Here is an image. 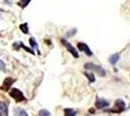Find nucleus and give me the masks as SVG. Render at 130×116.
Masks as SVG:
<instances>
[{"label": "nucleus", "instance_id": "obj_9", "mask_svg": "<svg viewBox=\"0 0 130 116\" xmlns=\"http://www.w3.org/2000/svg\"><path fill=\"white\" fill-rule=\"evenodd\" d=\"M119 58H120V54L119 53H114V54H112L109 57V62L112 65H116L119 62Z\"/></svg>", "mask_w": 130, "mask_h": 116}, {"label": "nucleus", "instance_id": "obj_4", "mask_svg": "<svg viewBox=\"0 0 130 116\" xmlns=\"http://www.w3.org/2000/svg\"><path fill=\"white\" fill-rule=\"evenodd\" d=\"M61 43H62V44L66 48V50H68V51H69V52H70L71 54L74 56L75 58H79L78 50H76V49H75V48H74V47H73V45H72L68 41H66L65 39H61Z\"/></svg>", "mask_w": 130, "mask_h": 116}, {"label": "nucleus", "instance_id": "obj_5", "mask_svg": "<svg viewBox=\"0 0 130 116\" xmlns=\"http://www.w3.org/2000/svg\"><path fill=\"white\" fill-rule=\"evenodd\" d=\"M77 47H78V49H79V50H80V51L85 52L87 56H92V55H93V53H92L90 48H89V47H88L86 43H84V42H79V43L77 44Z\"/></svg>", "mask_w": 130, "mask_h": 116}, {"label": "nucleus", "instance_id": "obj_19", "mask_svg": "<svg viewBox=\"0 0 130 116\" xmlns=\"http://www.w3.org/2000/svg\"><path fill=\"white\" fill-rule=\"evenodd\" d=\"M0 71H2V72L6 71V65L2 60H0Z\"/></svg>", "mask_w": 130, "mask_h": 116}, {"label": "nucleus", "instance_id": "obj_15", "mask_svg": "<svg viewBox=\"0 0 130 116\" xmlns=\"http://www.w3.org/2000/svg\"><path fill=\"white\" fill-rule=\"evenodd\" d=\"M30 1L31 0H20V2H19V5L22 7V8H24V7H26L29 3H30Z\"/></svg>", "mask_w": 130, "mask_h": 116}, {"label": "nucleus", "instance_id": "obj_18", "mask_svg": "<svg viewBox=\"0 0 130 116\" xmlns=\"http://www.w3.org/2000/svg\"><path fill=\"white\" fill-rule=\"evenodd\" d=\"M20 47H21V48H22V49H24V50H26L27 52H29V53H31V54H35V52L33 51L32 49H29V48H27V47H25V45H24L23 44H22L21 42H20Z\"/></svg>", "mask_w": 130, "mask_h": 116}, {"label": "nucleus", "instance_id": "obj_10", "mask_svg": "<svg viewBox=\"0 0 130 116\" xmlns=\"http://www.w3.org/2000/svg\"><path fill=\"white\" fill-rule=\"evenodd\" d=\"M14 115L15 116H28V114L26 113V111L24 109H22L21 107H17L14 110Z\"/></svg>", "mask_w": 130, "mask_h": 116}, {"label": "nucleus", "instance_id": "obj_16", "mask_svg": "<svg viewBox=\"0 0 130 116\" xmlns=\"http://www.w3.org/2000/svg\"><path fill=\"white\" fill-rule=\"evenodd\" d=\"M76 33H77L76 28H72V29H70V30L66 33V37H68V38H69V37H72V36H74Z\"/></svg>", "mask_w": 130, "mask_h": 116}, {"label": "nucleus", "instance_id": "obj_20", "mask_svg": "<svg viewBox=\"0 0 130 116\" xmlns=\"http://www.w3.org/2000/svg\"><path fill=\"white\" fill-rule=\"evenodd\" d=\"M5 1V3H8V4H10L12 2V0H4Z\"/></svg>", "mask_w": 130, "mask_h": 116}, {"label": "nucleus", "instance_id": "obj_6", "mask_svg": "<svg viewBox=\"0 0 130 116\" xmlns=\"http://www.w3.org/2000/svg\"><path fill=\"white\" fill-rule=\"evenodd\" d=\"M110 105V103H109L107 100L103 99V98H96V101H95V107L97 109H104L106 107H108Z\"/></svg>", "mask_w": 130, "mask_h": 116}, {"label": "nucleus", "instance_id": "obj_2", "mask_svg": "<svg viewBox=\"0 0 130 116\" xmlns=\"http://www.w3.org/2000/svg\"><path fill=\"white\" fill-rule=\"evenodd\" d=\"M125 110V103L123 100L118 99L115 102L114 107L111 109H106V112H112V113H120Z\"/></svg>", "mask_w": 130, "mask_h": 116}, {"label": "nucleus", "instance_id": "obj_3", "mask_svg": "<svg viewBox=\"0 0 130 116\" xmlns=\"http://www.w3.org/2000/svg\"><path fill=\"white\" fill-rule=\"evenodd\" d=\"M9 95L14 100H16V102H18V103H21V102H23V101L26 100V98L24 97L23 93L18 88H12L10 90V92H9Z\"/></svg>", "mask_w": 130, "mask_h": 116}, {"label": "nucleus", "instance_id": "obj_13", "mask_svg": "<svg viewBox=\"0 0 130 116\" xmlns=\"http://www.w3.org/2000/svg\"><path fill=\"white\" fill-rule=\"evenodd\" d=\"M20 29H21V30H22V32H23L24 34L29 33V28H28V24H27L26 22L21 24V25H20Z\"/></svg>", "mask_w": 130, "mask_h": 116}, {"label": "nucleus", "instance_id": "obj_8", "mask_svg": "<svg viewBox=\"0 0 130 116\" xmlns=\"http://www.w3.org/2000/svg\"><path fill=\"white\" fill-rule=\"evenodd\" d=\"M9 115V109H8V105L5 102L0 101V116H8Z\"/></svg>", "mask_w": 130, "mask_h": 116}, {"label": "nucleus", "instance_id": "obj_17", "mask_svg": "<svg viewBox=\"0 0 130 116\" xmlns=\"http://www.w3.org/2000/svg\"><path fill=\"white\" fill-rule=\"evenodd\" d=\"M38 115L39 116H50L51 113H50V111L47 110V109H41V110L38 112Z\"/></svg>", "mask_w": 130, "mask_h": 116}, {"label": "nucleus", "instance_id": "obj_1", "mask_svg": "<svg viewBox=\"0 0 130 116\" xmlns=\"http://www.w3.org/2000/svg\"><path fill=\"white\" fill-rule=\"evenodd\" d=\"M85 69L96 73L99 77H105L106 76V71L104 70L102 67L100 66V65H95V64H93L91 62L86 63L85 64Z\"/></svg>", "mask_w": 130, "mask_h": 116}, {"label": "nucleus", "instance_id": "obj_7", "mask_svg": "<svg viewBox=\"0 0 130 116\" xmlns=\"http://www.w3.org/2000/svg\"><path fill=\"white\" fill-rule=\"evenodd\" d=\"M16 80L14 79V78H12V77H6L5 79H4V81L2 83V85L0 86V90H2V91H8L9 89L11 88V86L13 85V83L15 82Z\"/></svg>", "mask_w": 130, "mask_h": 116}, {"label": "nucleus", "instance_id": "obj_11", "mask_svg": "<svg viewBox=\"0 0 130 116\" xmlns=\"http://www.w3.org/2000/svg\"><path fill=\"white\" fill-rule=\"evenodd\" d=\"M64 116H76L77 112L73 108H65L64 110Z\"/></svg>", "mask_w": 130, "mask_h": 116}, {"label": "nucleus", "instance_id": "obj_14", "mask_svg": "<svg viewBox=\"0 0 130 116\" xmlns=\"http://www.w3.org/2000/svg\"><path fill=\"white\" fill-rule=\"evenodd\" d=\"M29 44L31 45L32 49H35V50H38V44L36 42V40L34 38H30L29 39Z\"/></svg>", "mask_w": 130, "mask_h": 116}, {"label": "nucleus", "instance_id": "obj_12", "mask_svg": "<svg viewBox=\"0 0 130 116\" xmlns=\"http://www.w3.org/2000/svg\"><path fill=\"white\" fill-rule=\"evenodd\" d=\"M85 74V76L87 77V79H88V81L89 82L93 83L95 81V77H94V74H92V73H84Z\"/></svg>", "mask_w": 130, "mask_h": 116}]
</instances>
